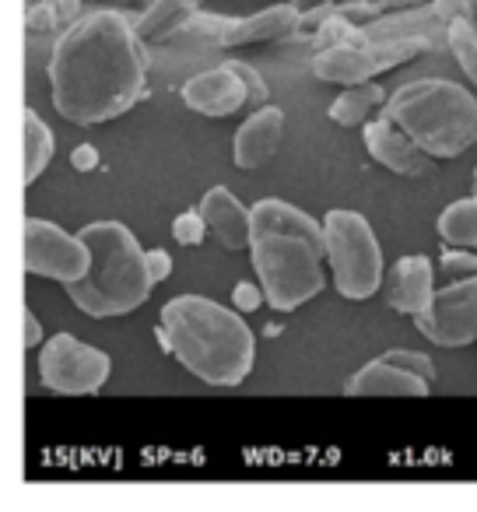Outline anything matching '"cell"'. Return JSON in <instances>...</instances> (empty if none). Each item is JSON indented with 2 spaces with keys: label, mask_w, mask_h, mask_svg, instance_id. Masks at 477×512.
<instances>
[{
  "label": "cell",
  "mask_w": 477,
  "mask_h": 512,
  "mask_svg": "<svg viewBox=\"0 0 477 512\" xmlns=\"http://www.w3.org/2000/svg\"><path fill=\"white\" fill-rule=\"evenodd\" d=\"M53 109L74 127H99L148 95V60L127 11L92 8L67 25L50 53Z\"/></svg>",
  "instance_id": "cell-1"
},
{
  "label": "cell",
  "mask_w": 477,
  "mask_h": 512,
  "mask_svg": "<svg viewBox=\"0 0 477 512\" xmlns=\"http://www.w3.org/2000/svg\"><path fill=\"white\" fill-rule=\"evenodd\" d=\"M158 344L211 386H239L257 362V341L239 309H225L204 295H176L162 306Z\"/></svg>",
  "instance_id": "cell-2"
},
{
  "label": "cell",
  "mask_w": 477,
  "mask_h": 512,
  "mask_svg": "<svg viewBox=\"0 0 477 512\" xmlns=\"http://www.w3.org/2000/svg\"><path fill=\"white\" fill-rule=\"evenodd\" d=\"M92 249V267L81 281H71L67 295L92 320H116L151 299L155 278L148 271V249L120 221H92L81 228Z\"/></svg>",
  "instance_id": "cell-3"
},
{
  "label": "cell",
  "mask_w": 477,
  "mask_h": 512,
  "mask_svg": "<svg viewBox=\"0 0 477 512\" xmlns=\"http://www.w3.org/2000/svg\"><path fill=\"white\" fill-rule=\"evenodd\" d=\"M383 113L435 162L460 158L477 144V99L456 81H407L393 88Z\"/></svg>",
  "instance_id": "cell-4"
},
{
  "label": "cell",
  "mask_w": 477,
  "mask_h": 512,
  "mask_svg": "<svg viewBox=\"0 0 477 512\" xmlns=\"http://www.w3.org/2000/svg\"><path fill=\"white\" fill-rule=\"evenodd\" d=\"M250 256H253V271H257L260 285H264L267 306L274 313H295V309L313 302L327 288V274H323L327 249L313 246L302 235H288V232L253 235Z\"/></svg>",
  "instance_id": "cell-5"
},
{
  "label": "cell",
  "mask_w": 477,
  "mask_h": 512,
  "mask_svg": "<svg viewBox=\"0 0 477 512\" xmlns=\"http://www.w3.org/2000/svg\"><path fill=\"white\" fill-rule=\"evenodd\" d=\"M323 232L334 288L351 302L372 299L383 288V246L372 225L358 211H330Z\"/></svg>",
  "instance_id": "cell-6"
},
{
  "label": "cell",
  "mask_w": 477,
  "mask_h": 512,
  "mask_svg": "<svg viewBox=\"0 0 477 512\" xmlns=\"http://www.w3.org/2000/svg\"><path fill=\"white\" fill-rule=\"evenodd\" d=\"M179 99L186 109L200 116H221L243 113V109H260L267 106V85L250 64H239V60H225V64L211 67V71H200L179 88Z\"/></svg>",
  "instance_id": "cell-7"
},
{
  "label": "cell",
  "mask_w": 477,
  "mask_h": 512,
  "mask_svg": "<svg viewBox=\"0 0 477 512\" xmlns=\"http://www.w3.org/2000/svg\"><path fill=\"white\" fill-rule=\"evenodd\" d=\"M435 50L425 39H393V43H344L316 50L313 74L327 85H358L379 74L393 71L400 64H411L414 57Z\"/></svg>",
  "instance_id": "cell-8"
},
{
  "label": "cell",
  "mask_w": 477,
  "mask_h": 512,
  "mask_svg": "<svg viewBox=\"0 0 477 512\" xmlns=\"http://www.w3.org/2000/svg\"><path fill=\"white\" fill-rule=\"evenodd\" d=\"M113 372V358L74 334H57L43 341L39 351V379L46 390L60 397H92L106 386Z\"/></svg>",
  "instance_id": "cell-9"
},
{
  "label": "cell",
  "mask_w": 477,
  "mask_h": 512,
  "mask_svg": "<svg viewBox=\"0 0 477 512\" xmlns=\"http://www.w3.org/2000/svg\"><path fill=\"white\" fill-rule=\"evenodd\" d=\"M25 274L32 278H50L60 285L81 281L92 267V249L88 242L71 232H64L60 225L46 218H29L25 221Z\"/></svg>",
  "instance_id": "cell-10"
},
{
  "label": "cell",
  "mask_w": 477,
  "mask_h": 512,
  "mask_svg": "<svg viewBox=\"0 0 477 512\" xmlns=\"http://www.w3.org/2000/svg\"><path fill=\"white\" fill-rule=\"evenodd\" d=\"M414 327L439 348H467L477 341V274L449 281L435 292L428 309L414 316Z\"/></svg>",
  "instance_id": "cell-11"
},
{
  "label": "cell",
  "mask_w": 477,
  "mask_h": 512,
  "mask_svg": "<svg viewBox=\"0 0 477 512\" xmlns=\"http://www.w3.org/2000/svg\"><path fill=\"white\" fill-rule=\"evenodd\" d=\"M362 137H365V148L369 155L376 158L383 169L397 172V176H407V179H421L432 172L435 158L428 151H421L390 116H379V120H369L362 127Z\"/></svg>",
  "instance_id": "cell-12"
},
{
  "label": "cell",
  "mask_w": 477,
  "mask_h": 512,
  "mask_svg": "<svg viewBox=\"0 0 477 512\" xmlns=\"http://www.w3.org/2000/svg\"><path fill=\"white\" fill-rule=\"evenodd\" d=\"M449 18L442 15V8L435 0L418 4V8L390 11L383 18H372L362 25V43H393V39H425L439 50L446 43Z\"/></svg>",
  "instance_id": "cell-13"
},
{
  "label": "cell",
  "mask_w": 477,
  "mask_h": 512,
  "mask_svg": "<svg viewBox=\"0 0 477 512\" xmlns=\"http://www.w3.org/2000/svg\"><path fill=\"white\" fill-rule=\"evenodd\" d=\"M435 299V267L428 256H400L386 278V306L404 316H421Z\"/></svg>",
  "instance_id": "cell-14"
},
{
  "label": "cell",
  "mask_w": 477,
  "mask_h": 512,
  "mask_svg": "<svg viewBox=\"0 0 477 512\" xmlns=\"http://www.w3.org/2000/svg\"><path fill=\"white\" fill-rule=\"evenodd\" d=\"M281 137H285V113L278 106H260L253 109V116L235 130L232 144V162L239 169H260L274 158Z\"/></svg>",
  "instance_id": "cell-15"
},
{
  "label": "cell",
  "mask_w": 477,
  "mask_h": 512,
  "mask_svg": "<svg viewBox=\"0 0 477 512\" xmlns=\"http://www.w3.org/2000/svg\"><path fill=\"white\" fill-rule=\"evenodd\" d=\"M200 214L207 228L225 249H250L253 242V207H243L228 186H214L200 197Z\"/></svg>",
  "instance_id": "cell-16"
},
{
  "label": "cell",
  "mask_w": 477,
  "mask_h": 512,
  "mask_svg": "<svg viewBox=\"0 0 477 512\" xmlns=\"http://www.w3.org/2000/svg\"><path fill=\"white\" fill-rule=\"evenodd\" d=\"M299 36V8L292 0L288 4H271L260 15L232 18V25L221 36V50H239V46L257 43H281V39Z\"/></svg>",
  "instance_id": "cell-17"
},
{
  "label": "cell",
  "mask_w": 477,
  "mask_h": 512,
  "mask_svg": "<svg viewBox=\"0 0 477 512\" xmlns=\"http://www.w3.org/2000/svg\"><path fill=\"white\" fill-rule=\"evenodd\" d=\"M344 390H348L351 397H428L432 386L421 376H414V372L400 369V365L386 362V358H376V362L362 365V369L348 379Z\"/></svg>",
  "instance_id": "cell-18"
},
{
  "label": "cell",
  "mask_w": 477,
  "mask_h": 512,
  "mask_svg": "<svg viewBox=\"0 0 477 512\" xmlns=\"http://www.w3.org/2000/svg\"><path fill=\"white\" fill-rule=\"evenodd\" d=\"M204 0H151L148 8L134 18V29L144 46H165L176 43V36L186 29Z\"/></svg>",
  "instance_id": "cell-19"
},
{
  "label": "cell",
  "mask_w": 477,
  "mask_h": 512,
  "mask_svg": "<svg viewBox=\"0 0 477 512\" xmlns=\"http://www.w3.org/2000/svg\"><path fill=\"white\" fill-rule=\"evenodd\" d=\"M267 232H288V235H302L313 246L327 249V232H323V221H313L309 214H302L299 207L285 204L278 197H267L260 204H253V235H267Z\"/></svg>",
  "instance_id": "cell-20"
},
{
  "label": "cell",
  "mask_w": 477,
  "mask_h": 512,
  "mask_svg": "<svg viewBox=\"0 0 477 512\" xmlns=\"http://www.w3.org/2000/svg\"><path fill=\"white\" fill-rule=\"evenodd\" d=\"M386 99H390V92H386L383 85H376V81H358V85H344V92L334 99V106H330V120L337 123V127H365V123L372 120V113L376 109L386 106Z\"/></svg>",
  "instance_id": "cell-21"
},
{
  "label": "cell",
  "mask_w": 477,
  "mask_h": 512,
  "mask_svg": "<svg viewBox=\"0 0 477 512\" xmlns=\"http://www.w3.org/2000/svg\"><path fill=\"white\" fill-rule=\"evenodd\" d=\"M22 144V179L25 186H32L46 172V165L53 162V151H57L53 130L46 127V120H39L36 109L22 113Z\"/></svg>",
  "instance_id": "cell-22"
},
{
  "label": "cell",
  "mask_w": 477,
  "mask_h": 512,
  "mask_svg": "<svg viewBox=\"0 0 477 512\" xmlns=\"http://www.w3.org/2000/svg\"><path fill=\"white\" fill-rule=\"evenodd\" d=\"M435 232H439V239L446 242V246L477 249V193L449 204L446 211L439 214V221H435Z\"/></svg>",
  "instance_id": "cell-23"
},
{
  "label": "cell",
  "mask_w": 477,
  "mask_h": 512,
  "mask_svg": "<svg viewBox=\"0 0 477 512\" xmlns=\"http://www.w3.org/2000/svg\"><path fill=\"white\" fill-rule=\"evenodd\" d=\"M446 46L470 85H477V22L474 18H453L446 29Z\"/></svg>",
  "instance_id": "cell-24"
},
{
  "label": "cell",
  "mask_w": 477,
  "mask_h": 512,
  "mask_svg": "<svg viewBox=\"0 0 477 512\" xmlns=\"http://www.w3.org/2000/svg\"><path fill=\"white\" fill-rule=\"evenodd\" d=\"M228 25H232V18L197 11V15L186 22V29L179 32L176 39H183V43H190V46H221V36H225Z\"/></svg>",
  "instance_id": "cell-25"
},
{
  "label": "cell",
  "mask_w": 477,
  "mask_h": 512,
  "mask_svg": "<svg viewBox=\"0 0 477 512\" xmlns=\"http://www.w3.org/2000/svg\"><path fill=\"white\" fill-rule=\"evenodd\" d=\"M207 232H211V228H207L200 207L197 211L176 214V221H172V239H176L179 246H200V242L207 239Z\"/></svg>",
  "instance_id": "cell-26"
},
{
  "label": "cell",
  "mask_w": 477,
  "mask_h": 512,
  "mask_svg": "<svg viewBox=\"0 0 477 512\" xmlns=\"http://www.w3.org/2000/svg\"><path fill=\"white\" fill-rule=\"evenodd\" d=\"M439 271L446 274L449 281L470 278V274H477V253L463 246H449L446 253L439 256Z\"/></svg>",
  "instance_id": "cell-27"
},
{
  "label": "cell",
  "mask_w": 477,
  "mask_h": 512,
  "mask_svg": "<svg viewBox=\"0 0 477 512\" xmlns=\"http://www.w3.org/2000/svg\"><path fill=\"white\" fill-rule=\"evenodd\" d=\"M383 358H386V362H393V365H400V369L414 372V376H421L435 390V365H432V358H428V355H421V351H386Z\"/></svg>",
  "instance_id": "cell-28"
},
{
  "label": "cell",
  "mask_w": 477,
  "mask_h": 512,
  "mask_svg": "<svg viewBox=\"0 0 477 512\" xmlns=\"http://www.w3.org/2000/svg\"><path fill=\"white\" fill-rule=\"evenodd\" d=\"M267 302V295H264V285H250V281H239V285L232 288V306L239 309L243 316H250V313H257L260 306Z\"/></svg>",
  "instance_id": "cell-29"
},
{
  "label": "cell",
  "mask_w": 477,
  "mask_h": 512,
  "mask_svg": "<svg viewBox=\"0 0 477 512\" xmlns=\"http://www.w3.org/2000/svg\"><path fill=\"white\" fill-rule=\"evenodd\" d=\"M71 169L74 172H95L99 169V151H95V144H78V148L71 151Z\"/></svg>",
  "instance_id": "cell-30"
},
{
  "label": "cell",
  "mask_w": 477,
  "mask_h": 512,
  "mask_svg": "<svg viewBox=\"0 0 477 512\" xmlns=\"http://www.w3.org/2000/svg\"><path fill=\"white\" fill-rule=\"evenodd\" d=\"M148 271H151V278H155V285L165 281L172 274V256L165 253V249H148Z\"/></svg>",
  "instance_id": "cell-31"
},
{
  "label": "cell",
  "mask_w": 477,
  "mask_h": 512,
  "mask_svg": "<svg viewBox=\"0 0 477 512\" xmlns=\"http://www.w3.org/2000/svg\"><path fill=\"white\" fill-rule=\"evenodd\" d=\"M43 344V327H39V316L32 309H25V348H39Z\"/></svg>",
  "instance_id": "cell-32"
},
{
  "label": "cell",
  "mask_w": 477,
  "mask_h": 512,
  "mask_svg": "<svg viewBox=\"0 0 477 512\" xmlns=\"http://www.w3.org/2000/svg\"><path fill=\"white\" fill-rule=\"evenodd\" d=\"M85 4L88 8H113V11H130V8L144 11L151 0H85Z\"/></svg>",
  "instance_id": "cell-33"
},
{
  "label": "cell",
  "mask_w": 477,
  "mask_h": 512,
  "mask_svg": "<svg viewBox=\"0 0 477 512\" xmlns=\"http://www.w3.org/2000/svg\"><path fill=\"white\" fill-rule=\"evenodd\" d=\"M295 8H299V15L302 11H313V8H323V4H334V0H292Z\"/></svg>",
  "instance_id": "cell-34"
},
{
  "label": "cell",
  "mask_w": 477,
  "mask_h": 512,
  "mask_svg": "<svg viewBox=\"0 0 477 512\" xmlns=\"http://www.w3.org/2000/svg\"><path fill=\"white\" fill-rule=\"evenodd\" d=\"M474 193H477V169H474Z\"/></svg>",
  "instance_id": "cell-35"
},
{
  "label": "cell",
  "mask_w": 477,
  "mask_h": 512,
  "mask_svg": "<svg viewBox=\"0 0 477 512\" xmlns=\"http://www.w3.org/2000/svg\"><path fill=\"white\" fill-rule=\"evenodd\" d=\"M474 4H477V0H474Z\"/></svg>",
  "instance_id": "cell-36"
}]
</instances>
